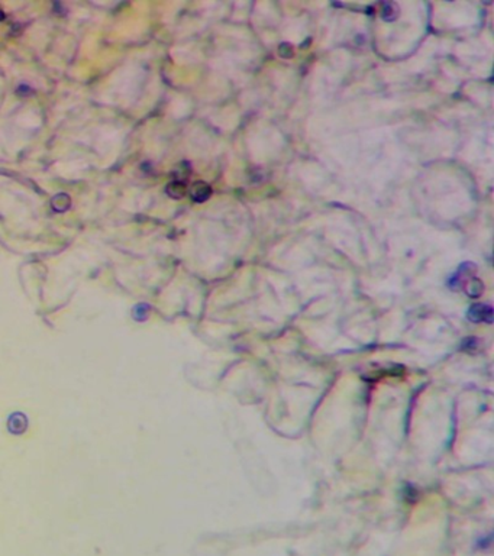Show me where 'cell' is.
Wrapping results in <instances>:
<instances>
[{"label":"cell","instance_id":"6","mask_svg":"<svg viewBox=\"0 0 494 556\" xmlns=\"http://www.w3.org/2000/svg\"><path fill=\"white\" fill-rule=\"evenodd\" d=\"M483 288H484V285L481 284V281H478L477 278H473L470 283L467 284L465 291H467V294L470 297H478V295H481V293H483Z\"/></svg>","mask_w":494,"mask_h":556},{"label":"cell","instance_id":"4","mask_svg":"<svg viewBox=\"0 0 494 556\" xmlns=\"http://www.w3.org/2000/svg\"><path fill=\"white\" fill-rule=\"evenodd\" d=\"M186 192H187V187L182 180H174L167 186V194L172 199H182Z\"/></svg>","mask_w":494,"mask_h":556},{"label":"cell","instance_id":"7","mask_svg":"<svg viewBox=\"0 0 494 556\" xmlns=\"http://www.w3.org/2000/svg\"><path fill=\"white\" fill-rule=\"evenodd\" d=\"M278 54H280V57H283V58H292L293 57V47L290 45V44H281L280 47H278Z\"/></svg>","mask_w":494,"mask_h":556},{"label":"cell","instance_id":"1","mask_svg":"<svg viewBox=\"0 0 494 556\" xmlns=\"http://www.w3.org/2000/svg\"><path fill=\"white\" fill-rule=\"evenodd\" d=\"M467 317L470 322H474V323H491L493 322V309L490 306L483 303H475L473 304L468 312H467Z\"/></svg>","mask_w":494,"mask_h":556},{"label":"cell","instance_id":"2","mask_svg":"<svg viewBox=\"0 0 494 556\" xmlns=\"http://www.w3.org/2000/svg\"><path fill=\"white\" fill-rule=\"evenodd\" d=\"M190 196L192 199L196 203H203L206 202L210 196H212V187L207 184V182L197 181L193 184L192 190H190Z\"/></svg>","mask_w":494,"mask_h":556},{"label":"cell","instance_id":"3","mask_svg":"<svg viewBox=\"0 0 494 556\" xmlns=\"http://www.w3.org/2000/svg\"><path fill=\"white\" fill-rule=\"evenodd\" d=\"M51 206H52V209H54L55 212H65V210H68L71 206L70 196H68V194H65V193H60V194H57V196L52 199Z\"/></svg>","mask_w":494,"mask_h":556},{"label":"cell","instance_id":"5","mask_svg":"<svg viewBox=\"0 0 494 556\" xmlns=\"http://www.w3.org/2000/svg\"><path fill=\"white\" fill-rule=\"evenodd\" d=\"M381 16L387 22H392V20L396 19L399 16V8H397V5H394V3H385L383 6V10H381Z\"/></svg>","mask_w":494,"mask_h":556}]
</instances>
